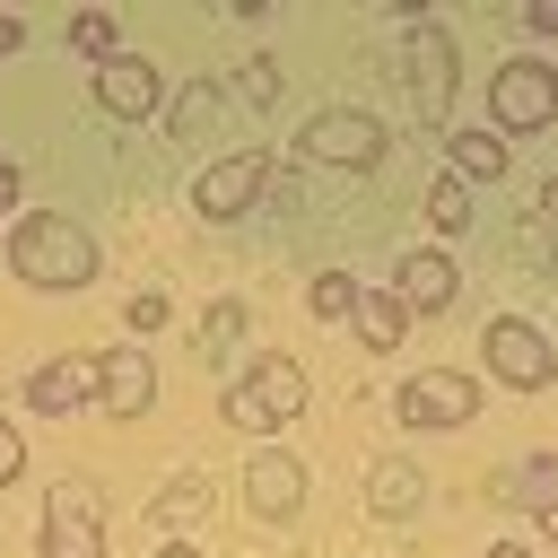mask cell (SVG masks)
Returning <instances> with one entry per match:
<instances>
[{"instance_id":"cell-30","label":"cell","mask_w":558,"mask_h":558,"mask_svg":"<svg viewBox=\"0 0 558 558\" xmlns=\"http://www.w3.org/2000/svg\"><path fill=\"white\" fill-rule=\"evenodd\" d=\"M523 26H541V35H558V0H532V9H523Z\"/></svg>"},{"instance_id":"cell-35","label":"cell","mask_w":558,"mask_h":558,"mask_svg":"<svg viewBox=\"0 0 558 558\" xmlns=\"http://www.w3.org/2000/svg\"><path fill=\"white\" fill-rule=\"evenodd\" d=\"M157 558H201V549H192V541H166V549H157Z\"/></svg>"},{"instance_id":"cell-25","label":"cell","mask_w":558,"mask_h":558,"mask_svg":"<svg viewBox=\"0 0 558 558\" xmlns=\"http://www.w3.org/2000/svg\"><path fill=\"white\" fill-rule=\"evenodd\" d=\"M44 514H78V523H105V497H96V480H61Z\"/></svg>"},{"instance_id":"cell-3","label":"cell","mask_w":558,"mask_h":558,"mask_svg":"<svg viewBox=\"0 0 558 558\" xmlns=\"http://www.w3.org/2000/svg\"><path fill=\"white\" fill-rule=\"evenodd\" d=\"M488 113H497V131H541V122H558V70L532 61V52H514V61L488 78Z\"/></svg>"},{"instance_id":"cell-9","label":"cell","mask_w":558,"mask_h":558,"mask_svg":"<svg viewBox=\"0 0 558 558\" xmlns=\"http://www.w3.org/2000/svg\"><path fill=\"white\" fill-rule=\"evenodd\" d=\"M96 401H105V418H140V410L157 401L148 349H105V357H96Z\"/></svg>"},{"instance_id":"cell-10","label":"cell","mask_w":558,"mask_h":558,"mask_svg":"<svg viewBox=\"0 0 558 558\" xmlns=\"http://www.w3.org/2000/svg\"><path fill=\"white\" fill-rule=\"evenodd\" d=\"M244 497H253V514L288 523V514L305 506V462H296V453H279V445H262V453L244 462Z\"/></svg>"},{"instance_id":"cell-14","label":"cell","mask_w":558,"mask_h":558,"mask_svg":"<svg viewBox=\"0 0 558 558\" xmlns=\"http://www.w3.org/2000/svg\"><path fill=\"white\" fill-rule=\"evenodd\" d=\"M244 384H253V401H262V410H270V418H296V410H305V392H314V384H305V366H296V357H262V366H253V375H244Z\"/></svg>"},{"instance_id":"cell-17","label":"cell","mask_w":558,"mask_h":558,"mask_svg":"<svg viewBox=\"0 0 558 558\" xmlns=\"http://www.w3.org/2000/svg\"><path fill=\"white\" fill-rule=\"evenodd\" d=\"M445 148H453V174L462 183H497L506 174V140H488V122L480 131H445Z\"/></svg>"},{"instance_id":"cell-31","label":"cell","mask_w":558,"mask_h":558,"mask_svg":"<svg viewBox=\"0 0 558 558\" xmlns=\"http://www.w3.org/2000/svg\"><path fill=\"white\" fill-rule=\"evenodd\" d=\"M17 44H26V17H9V9H0V52H17Z\"/></svg>"},{"instance_id":"cell-7","label":"cell","mask_w":558,"mask_h":558,"mask_svg":"<svg viewBox=\"0 0 558 558\" xmlns=\"http://www.w3.org/2000/svg\"><path fill=\"white\" fill-rule=\"evenodd\" d=\"M401 418L410 427H462V418H480V384L453 375V366H427V375L401 384Z\"/></svg>"},{"instance_id":"cell-4","label":"cell","mask_w":558,"mask_h":558,"mask_svg":"<svg viewBox=\"0 0 558 558\" xmlns=\"http://www.w3.org/2000/svg\"><path fill=\"white\" fill-rule=\"evenodd\" d=\"M296 148H305L314 166H349V174H366V166L384 157V122L357 113V105H323V113L296 131Z\"/></svg>"},{"instance_id":"cell-2","label":"cell","mask_w":558,"mask_h":558,"mask_svg":"<svg viewBox=\"0 0 558 558\" xmlns=\"http://www.w3.org/2000/svg\"><path fill=\"white\" fill-rule=\"evenodd\" d=\"M401 78H410V105H418V131H445V113H453V44H445V26H410L401 35Z\"/></svg>"},{"instance_id":"cell-23","label":"cell","mask_w":558,"mask_h":558,"mask_svg":"<svg viewBox=\"0 0 558 558\" xmlns=\"http://www.w3.org/2000/svg\"><path fill=\"white\" fill-rule=\"evenodd\" d=\"M70 44H78V52H96V61H113V52H122V44H113V17H105V9H78V17H70Z\"/></svg>"},{"instance_id":"cell-21","label":"cell","mask_w":558,"mask_h":558,"mask_svg":"<svg viewBox=\"0 0 558 558\" xmlns=\"http://www.w3.org/2000/svg\"><path fill=\"white\" fill-rule=\"evenodd\" d=\"M235 340H244V305H235V296H218V305L201 314V349H209V357H227Z\"/></svg>"},{"instance_id":"cell-8","label":"cell","mask_w":558,"mask_h":558,"mask_svg":"<svg viewBox=\"0 0 558 558\" xmlns=\"http://www.w3.org/2000/svg\"><path fill=\"white\" fill-rule=\"evenodd\" d=\"M96 105H105V113H122V122H148V113L166 105L157 61H148V52H113V61H96Z\"/></svg>"},{"instance_id":"cell-13","label":"cell","mask_w":558,"mask_h":558,"mask_svg":"<svg viewBox=\"0 0 558 558\" xmlns=\"http://www.w3.org/2000/svg\"><path fill=\"white\" fill-rule=\"evenodd\" d=\"M87 392H96V366H78V357H52V366H35V375H26V401H35L44 418H70Z\"/></svg>"},{"instance_id":"cell-22","label":"cell","mask_w":558,"mask_h":558,"mask_svg":"<svg viewBox=\"0 0 558 558\" xmlns=\"http://www.w3.org/2000/svg\"><path fill=\"white\" fill-rule=\"evenodd\" d=\"M218 418H227V427H244V436H262V427H279V418H270V410L253 401V384H244V375H235V384L218 392Z\"/></svg>"},{"instance_id":"cell-20","label":"cell","mask_w":558,"mask_h":558,"mask_svg":"<svg viewBox=\"0 0 558 558\" xmlns=\"http://www.w3.org/2000/svg\"><path fill=\"white\" fill-rule=\"evenodd\" d=\"M209 122H218V87H209V78H192V87L174 96V113H166V131H174V140H201Z\"/></svg>"},{"instance_id":"cell-18","label":"cell","mask_w":558,"mask_h":558,"mask_svg":"<svg viewBox=\"0 0 558 558\" xmlns=\"http://www.w3.org/2000/svg\"><path fill=\"white\" fill-rule=\"evenodd\" d=\"M44 558H105V523H78V514H44Z\"/></svg>"},{"instance_id":"cell-24","label":"cell","mask_w":558,"mask_h":558,"mask_svg":"<svg viewBox=\"0 0 558 558\" xmlns=\"http://www.w3.org/2000/svg\"><path fill=\"white\" fill-rule=\"evenodd\" d=\"M305 305H314V314H323V323H340V314H349V305H357V279H340V270H323V279H314V288H305Z\"/></svg>"},{"instance_id":"cell-32","label":"cell","mask_w":558,"mask_h":558,"mask_svg":"<svg viewBox=\"0 0 558 558\" xmlns=\"http://www.w3.org/2000/svg\"><path fill=\"white\" fill-rule=\"evenodd\" d=\"M9 209H17V166L0 157V218H9Z\"/></svg>"},{"instance_id":"cell-27","label":"cell","mask_w":558,"mask_h":558,"mask_svg":"<svg viewBox=\"0 0 558 558\" xmlns=\"http://www.w3.org/2000/svg\"><path fill=\"white\" fill-rule=\"evenodd\" d=\"M201 506H209V488H201V480H174V488H166V497H157L148 514H157V523H192Z\"/></svg>"},{"instance_id":"cell-12","label":"cell","mask_w":558,"mask_h":558,"mask_svg":"<svg viewBox=\"0 0 558 558\" xmlns=\"http://www.w3.org/2000/svg\"><path fill=\"white\" fill-rule=\"evenodd\" d=\"M418 497H427V471H418V462L384 453V462L366 471V514H384V523H410V514H418Z\"/></svg>"},{"instance_id":"cell-15","label":"cell","mask_w":558,"mask_h":558,"mask_svg":"<svg viewBox=\"0 0 558 558\" xmlns=\"http://www.w3.org/2000/svg\"><path fill=\"white\" fill-rule=\"evenodd\" d=\"M497 497L532 506V523L558 541V462H523V471H506V480H497Z\"/></svg>"},{"instance_id":"cell-19","label":"cell","mask_w":558,"mask_h":558,"mask_svg":"<svg viewBox=\"0 0 558 558\" xmlns=\"http://www.w3.org/2000/svg\"><path fill=\"white\" fill-rule=\"evenodd\" d=\"M427 227H436V235H462V227H471V183H462V174H436V183H427Z\"/></svg>"},{"instance_id":"cell-1","label":"cell","mask_w":558,"mask_h":558,"mask_svg":"<svg viewBox=\"0 0 558 558\" xmlns=\"http://www.w3.org/2000/svg\"><path fill=\"white\" fill-rule=\"evenodd\" d=\"M9 270H17L26 288H87V279H96V235H87L70 209H35V218H17V235H9Z\"/></svg>"},{"instance_id":"cell-11","label":"cell","mask_w":558,"mask_h":558,"mask_svg":"<svg viewBox=\"0 0 558 558\" xmlns=\"http://www.w3.org/2000/svg\"><path fill=\"white\" fill-rule=\"evenodd\" d=\"M392 296H401V314H445L453 305V262L445 253H401Z\"/></svg>"},{"instance_id":"cell-33","label":"cell","mask_w":558,"mask_h":558,"mask_svg":"<svg viewBox=\"0 0 558 558\" xmlns=\"http://www.w3.org/2000/svg\"><path fill=\"white\" fill-rule=\"evenodd\" d=\"M541 218H549V227H558V174H549V183H541Z\"/></svg>"},{"instance_id":"cell-29","label":"cell","mask_w":558,"mask_h":558,"mask_svg":"<svg viewBox=\"0 0 558 558\" xmlns=\"http://www.w3.org/2000/svg\"><path fill=\"white\" fill-rule=\"evenodd\" d=\"M157 323H166V296L140 288V296H131V331H157Z\"/></svg>"},{"instance_id":"cell-26","label":"cell","mask_w":558,"mask_h":558,"mask_svg":"<svg viewBox=\"0 0 558 558\" xmlns=\"http://www.w3.org/2000/svg\"><path fill=\"white\" fill-rule=\"evenodd\" d=\"M279 87H288L279 52H253V61H244V96H253V105H279Z\"/></svg>"},{"instance_id":"cell-16","label":"cell","mask_w":558,"mask_h":558,"mask_svg":"<svg viewBox=\"0 0 558 558\" xmlns=\"http://www.w3.org/2000/svg\"><path fill=\"white\" fill-rule=\"evenodd\" d=\"M349 323H357V340H366V349H401V323H410V314H401V296H392V288H357Z\"/></svg>"},{"instance_id":"cell-5","label":"cell","mask_w":558,"mask_h":558,"mask_svg":"<svg viewBox=\"0 0 558 558\" xmlns=\"http://www.w3.org/2000/svg\"><path fill=\"white\" fill-rule=\"evenodd\" d=\"M480 349H488V375H497V384H514V392H541V384H558V349H549V340H541L523 314H497Z\"/></svg>"},{"instance_id":"cell-34","label":"cell","mask_w":558,"mask_h":558,"mask_svg":"<svg viewBox=\"0 0 558 558\" xmlns=\"http://www.w3.org/2000/svg\"><path fill=\"white\" fill-rule=\"evenodd\" d=\"M488 558H532V541H488Z\"/></svg>"},{"instance_id":"cell-6","label":"cell","mask_w":558,"mask_h":558,"mask_svg":"<svg viewBox=\"0 0 558 558\" xmlns=\"http://www.w3.org/2000/svg\"><path fill=\"white\" fill-rule=\"evenodd\" d=\"M262 183H270V148H235V157L201 166V183H192V209H201V218H244V209L262 201Z\"/></svg>"},{"instance_id":"cell-28","label":"cell","mask_w":558,"mask_h":558,"mask_svg":"<svg viewBox=\"0 0 558 558\" xmlns=\"http://www.w3.org/2000/svg\"><path fill=\"white\" fill-rule=\"evenodd\" d=\"M17 471H26V436H17V427H9V418H0V488H9V480H17Z\"/></svg>"}]
</instances>
